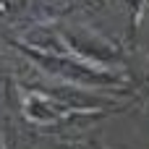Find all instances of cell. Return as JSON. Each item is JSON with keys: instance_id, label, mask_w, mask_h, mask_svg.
Segmentation results:
<instances>
[{"instance_id": "1", "label": "cell", "mask_w": 149, "mask_h": 149, "mask_svg": "<svg viewBox=\"0 0 149 149\" xmlns=\"http://www.w3.org/2000/svg\"><path fill=\"white\" fill-rule=\"evenodd\" d=\"M21 50L34 60L39 63L47 73L52 76H60L65 81H79V84H105V86H118L123 79L113 76V73H105L100 68H92L86 63H79L76 58L71 55H52V52H42V50H31L26 45H21Z\"/></svg>"}, {"instance_id": "2", "label": "cell", "mask_w": 149, "mask_h": 149, "mask_svg": "<svg viewBox=\"0 0 149 149\" xmlns=\"http://www.w3.org/2000/svg\"><path fill=\"white\" fill-rule=\"evenodd\" d=\"M65 39H68V45H71L81 58H86V60H102V63L118 60V50H115L110 42L100 39V37H94V34H89V31L71 29V31H65Z\"/></svg>"}, {"instance_id": "3", "label": "cell", "mask_w": 149, "mask_h": 149, "mask_svg": "<svg viewBox=\"0 0 149 149\" xmlns=\"http://www.w3.org/2000/svg\"><path fill=\"white\" fill-rule=\"evenodd\" d=\"M29 8H31V0H0V16L3 18L24 16Z\"/></svg>"}, {"instance_id": "4", "label": "cell", "mask_w": 149, "mask_h": 149, "mask_svg": "<svg viewBox=\"0 0 149 149\" xmlns=\"http://www.w3.org/2000/svg\"><path fill=\"white\" fill-rule=\"evenodd\" d=\"M58 149H102V147L94 144L92 139H63V141H58Z\"/></svg>"}, {"instance_id": "5", "label": "cell", "mask_w": 149, "mask_h": 149, "mask_svg": "<svg viewBox=\"0 0 149 149\" xmlns=\"http://www.w3.org/2000/svg\"><path fill=\"white\" fill-rule=\"evenodd\" d=\"M128 8H131V24H136V16H139V3L141 0H126Z\"/></svg>"}]
</instances>
